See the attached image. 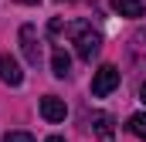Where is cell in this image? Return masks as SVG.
I'll list each match as a JSON object with an SVG mask.
<instances>
[{"label": "cell", "mask_w": 146, "mask_h": 142, "mask_svg": "<svg viewBox=\"0 0 146 142\" xmlns=\"http://www.w3.org/2000/svg\"><path fill=\"white\" fill-rule=\"evenodd\" d=\"M68 34L75 37V51H78L82 61H92V58L102 51V34L92 31L88 20H75V24H68Z\"/></svg>", "instance_id": "obj_1"}, {"label": "cell", "mask_w": 146, "mask_h": 142, "mask_svg": "<svg viewBox=\"0 0 146 142\" xmlns=\"http://www.w3.org/2000/svg\"><path fill=\"white\" fill-rule=\"evenodd\" d=\"M119 68L115 64H102V68L92 74V95L95 98H106V95H112L115 88H119Z\"/></svg>", "instance_id": "obj_2"}, {"label": "cell", "mask_w": 146, "mask_h": 142, "mask_svg": "<svg viewBox=\"0 0 146 142\" xmlns=\"http://www.w3.org/2000/svg\"><path fill=\"white\" fill-rule=\"evenodd\" d=\"M21 51L27 58V64H41V41H37V27L24 24L21 27Z\"/></svg>", "instance_id": "obj_3"}, {"label": "cell", "mask_w": 146, "mask_h": 142, "mask_svg": "<svg viewBox=\"0 0 146 142\" xmlns=\"http://www.w3.org/2000/svg\"><path fill=\"white\" fill-rule=\"evenodd\" d=\"M0 81L10 85V88H17V85L24 81V71H21V64H17V58L0 54Z\"/></svg>", "instance_id": "obj_4"}, {"label": "cell", "mask_w": 146, "mask_h": 142, "mask_svg": "<svg viewBox=\"0 0 146 142\" xmlns=\"http://www.w3.org/2000/svg\"><path fill=\"white\" fill-rule=\"evenodd\" d=\"M41 115H44L48 122H65V115H68V105H65L58 95H44V98H41Z\"/></svg>", "instance_id": "obj_5"}, {"label": "cell", "mask_w": 146, "mask_h": 142, "mask_svg": "<svg viewBox=\"0 0 146 142\" xmlns=\"http://www.w3.org/2000/svg\"><path fill=\"white\" fill-rule=\"evenodd\" d=\"M129 61L136 68H146V31H136L129 37Z\"/></svg>", "instance_id": "obj_6"}, {"label": "cell", "mask_w": 146, "mask_h": 142, "mask_svg": "<svg viewBox=\"0 0 146 142\" xmlns=\"http://www.w3.org/2000/svg\"><path fill=\"white\" fill-rule=\"evenodd\" d=\"M92 129H95V139L99 142H115V129H112V118L106 112L92 115Z\"/></svg>", "instance_id": "obj_7"}, {"label": "cell", "mask_w": 146, "mask_h": 142, "mask_svg": "<svg viewBox=\"0 0 146 142\" xmlns=\"http://www.w3.org/2000/svg\"><path fill=\"white\" fill-rule=\"evenodd\" d=\"M112 10L119 14V17H143L146 14V3L143 0H109Z\"/></svg>", "instance_id": "obj_8"}, {"label": "cell", "mask_w": 146, "mask_h": 142, "mask_svg": "<svg viewBox=\"0 0 146 142\" xmlns=\"http://www.w3.org/2000/svg\"><path fill=\"white\" fill-rule=\"evenodd\" d=\"M51 71H54V78H65V74L72 71V58H68L65 47H54V51H51Z\"/></svg>", "instance_id": "obj_9"}, {"label": "cell", "mask_w": 146, "mask_h": 142, "mask_svg": "<svg viewBox=\"0 0 146 142\" xmlns=\"http://www.w3.org/2000/svg\"><path fill=\"white\" fill-rule=\"evenodd\" d=\"M126 129L136 135V139H146V115L143 112H136V115H129V122H126Z\"/></svg>", "instance_id": "obj_10"}, {"label": "cell", "mask_w": 146, "mask_h": 142, "mask_svg": "<svg viewBox=\"0 0 146 142\" xmlns=\"http://www.w3.org/2000/svg\"><path fill=\"white\" fill-rule=\"evenodd\" d=\"M3 142H34V135H31V132H10Z\"/></svg>", "instance_id": "obj_11"}, {"label": "cell", "mask_w": 146, "mask_h": 142, "mask_svg": "<svg viewBox=\"0 0 146 142\" xmlns=\"http://www.w3.org/2000/svg\"><path fill=\"white\" fill-rule=\"evenodd\" d=\"M48 31H51V34H61V31H65V20H61V17H54V20H51V27H48Z\"/></svg>", "instance_id": "obj_12"}, {"label": "cell", "mask_w": 146, "mask_h": 142, "mask_svg": "<svg viewBox=\"0 0 146 142\" xmlns=\"http://www.w3.org/2000/svg\"><path fill=\"white\" fill-rule=\"evenodd\" d=\"M139 98H143V105H146V81L139 85Z\"/></svg>", "instance_id": "obj_13"}, {"label": "cell", "mask_w": 146, "mask_h": 142, "mask_svg": "<svg viewBox=\"0 0 146 142\" xmlns=\"http://www.w3.org/2000/svg\"><path fill=\"white\" fill-rule=\"evenodd\" d=\"M17 3H27V7H34V3H41V0H17Z\"/></svg>", "instance_id": "obj_14"}, {"label": "cell", "mask_w": 146, "mask_h": 142, "mask_svg": "<svg viewBox=\"0 0 146 142\" xmlns=\"http://www.w3.org/2000/svg\"><path fill=\"white\" fill-rule=\"evenodd\" d=\"M44 142H65V139H61V135H51V139H44Z\"/></svg>", "instance_id": "obj_15"}]
</instances>
